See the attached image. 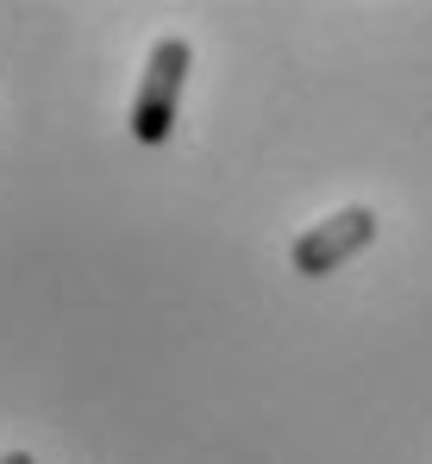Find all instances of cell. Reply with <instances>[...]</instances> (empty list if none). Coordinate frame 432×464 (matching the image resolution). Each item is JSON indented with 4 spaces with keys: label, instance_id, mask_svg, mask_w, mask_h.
<instances>
[{
    "label": "cell",
    "instance_id": "obj_1",
    "mask_svg": "<svg viewBox=\"0 0 432 464\" xmlns=\"http://www.w3.org/2000/svg\"><path fill=\"white\" fill-rule=\"evenodd\" d=\"M188 63H195L188 38H176V32H169V38H157V44H150V63H144L139 94H132V139H139V145H163V139L176 132V107H182Z\"/></svg>",
    "mask_w": 432,
    "mask_h": 464
},
{
    "label": "cell",
    "instance_id": "obj_2",
    "mask_svg": "<svg viewBox=\"0 0 432 464\" xmlns=\"http://www.w3.org/2000/svg\"><path fill=\"white\" fill-rule=\"evenodd\" d=\"M376 208H363V201H351V208H339V214H326L320 227H307L294 245H288V264L301 270V276H332L339 264H351L363 245L376 238Z\"/></svg>",
    "mask_w": 432,
    "mask_h": 464
},
{
    "label": "cell",
    "instance_id": "obj_3",
    "mask_svg": "<svg viewBox=\"0 0 432 464\" xmlns=\"http://www.w3.org/2000/svg\"><path fill=\"white\" fill-rule=\"evenodd\" d=\"M0 464H38V459H32V452H6Z\"/></svg>",
    "mask_w": 432,
    "mask_h": 464
}]
</instances>
